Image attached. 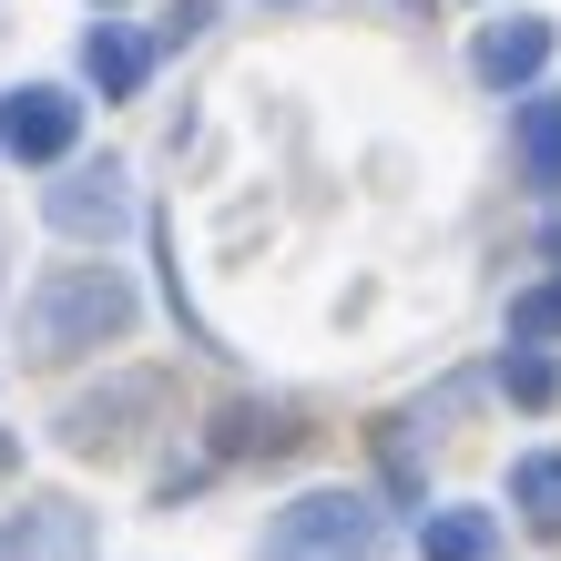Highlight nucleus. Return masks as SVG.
I'll return each mask as SVG.
<instances>
[{"mask_svg": "<svg viewBox=\"0 0 561 561\" xmlns=\"http://www.w3.org/2000/svg\"><path fill=\"white\" fill-rule=\"evenodd\" d=\"M399 11H428V0H399Z\"/></svg>", "mask_w": 561, "mask_h": 561, "instance_id": "obj_14", "label": "nucleus"}, {"mask_svg": "<svg viewBox=\"0 0 561 561\" xmlns=\"http://www.w3.org/2000/svg\"><path fill=\"white\" fill-rule=\"evenodd\" d=\"M0 561H92V511H72V501L0 511Z\"/></svg>", "mask_w": 561, "mask_h": 561, "instance_id": "obj_7", "label": "nucleus"}, {"mask_svg": "<svg viewBox=\"0 0 561 561\" xmlns=\"http://www.w3.org/2000/svg\"><path fill=\"white\" fill-rule=\"evenodd\" d=\"M82 72H92V82H103L113 103H123V92H144V72H153V42H134L123 21H103V31L82 42Z\"/></svg>", "mask_w": 561, "mask_h": 561, "instance_id": "obj_11", "label": "nucleus"}, {"mask_svg": "<svg viewBox=\"0 0 561 561\" xmlns=\"http://www.w3.org/2000/svg\"><path fill=\"white\" fill-rule=\"evenodd\" d=\"M551 337H561V276L511 296V347H551Z\"/></svg>", "mask_w": 561, "mask_h": 561, "instance_id": "obj_12", "label": "nucleus"}, {"mask_svg": "<svg viewBox=\"0 0 561 561\" xmlns=\"http://www.w3.org/2000/svg\"><path fill=\"white\" fill-rule=\"evenodd\" d=\"M123 327H134V276L123 266H51L21 296V357L31 368H61V357L103 347Z\"/></svg>", "mask_w": 561, "mask_h": 561, "instance_id": "obj_1", "label": "nucleus"}, {"mask_svg": "<svg viewBox=\"0 0 561 561\" xmlns=\"http://www.w3.org/2000/svg\"><path fill=\"white\" fill-rule=\"evenodd\" d=\"M419 561H501V520L490 511H428L419 520Z\"/></svg>", "mask_w": 561, "mask_h": 561, "instance_id": "obj_9", "label": "nucleus"}, {"mask_svg": "<svg viewBox=\"0 0 561 561\" xmlns=\"http://www.w3.org/2000/svg\"><path fill=\"white\" fill-rule=\"evenodd\" d=\"M123 184H134L123 163H82V174L42 184V225H51V236L103 245V236H123V215H134V194H123Z\"/></svg>", "mask_w": 561, "mask_h": 561, "instance_id": "obj_4", "label": "nucleus"}, {"mask_svg": "<svg viewBox=\"0 0 561 561\" xmlns=\"http://www.w3.org/2000/svg\"><path fill=\"white\" fill-rule=\"evenodd\" d=\"M134 409H163V378H113V388H92V399L61 409V439H72L82 459H113V449H134Z\"/></svg>", "mask_w": 561, "mask_h": 561, "instance_id": "obj_5", "label": "nucleus"}, {"mask_svg": "<svg viewBox=\"0 0 561 561\" xmlns=\"http://www.w3.org/2000/svg\"><path fill=\"white\" fill-rule=\"evenodd\" d=\"M501 388H511L520 409H551V399H561V368H551L541 347H511V368H501Z\"/></svg>", "mask_w": 561, "mask_h": 561, "instance_id": "obj_13", "label": "nucleus"}, {"mask_svg": "<svg viewBox=\"0 0 561 561\" xmlns=\"http://www.w3.org/2000/svg\"><path fill=\"white\" fill-rule=\"evenodd\" d=\"M276 551L286 561H378L388 551V511L357 501V490H307V501L276 520Z\"/></svg>", "mask_w": 561, "mask_h": 561, "instance_id": "obj_2", "label": "nucleus"}, {"mask_svg": "<svg viewBox=\"0 0 561 561\" xmlns=\"http://www.w3.org/2000/svg\"><path fill=\"white\" fill-rule=\"evenodd\" d=\"M82 144V103L61 82H21V92H0V153L11 163H61Z\"/></svg>", "mask_w": 561, "mask_h": 561, "instance_id": "obj_3", "label": "nucleus"}, {"mask_svg": "<svg viewBox=\"0 0 561 561\" xmlns=\"http://www.w3.org/2000/svg\"><path fill=\"white\" fill-rule=\"evenodd\" d=\"M511 511L531 520L541 541H561V449H520L511 459Z\"/></svg>", "mask_w": 561, "mask_h": 561, "instance_id": "obj_10", "label": "nucleus"}, {"mask_svg": "<svg viewBox=\"0 0 561 561\" xmlns=\"http://www.w3.org/2000/svg\"><path fill=\"white\" fill-rule=\"evenodd\" d=\"M551 51H561V31L551 21H480V42H470V72L490 82V92H520V82H541L551 72Z\"/></svg>", "mask_w": 561, "mask_h": 561, "instance_id": "obj_6", "label": "nucleus"}, {"mask_svg": "<svg viewBox=\"0 0 561 561\" xmlns=\"http://www.w3.org/2000/svg\"><path fill=\"white\" fill-rule=\"evenodd\" d=\"M511 144H520V174L541 194H561V92H531V103L511 113Z\"/></svg>", "mask_w": 561, "mask_h": 561, "instance_id": "obj_8", "label": "nucleus"}]
</instances>
